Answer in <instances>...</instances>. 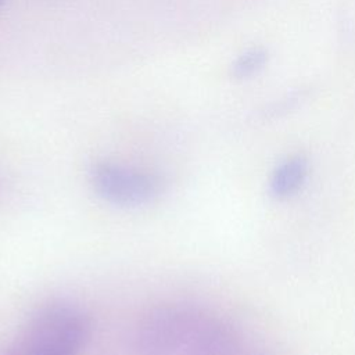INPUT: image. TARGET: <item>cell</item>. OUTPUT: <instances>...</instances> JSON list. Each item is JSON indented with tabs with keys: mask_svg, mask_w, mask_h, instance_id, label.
<instances>
[{
	"mask_svg": "<svg viewBox=\"0 0 355 355\" xmlns=\"http://www.w3.org/2000/svg\"><path fill=\"white\" fill-rule=\"evenodd\" d=\"M89 182L103 201L122 208L148 205L164 191V182L158 175L112 161L93 164Z\"/></svg>",
	"mask_w": 355,
	"mask_h": 355,
	"instance_id": "3",
	"label": "cell"
},
{
	"mask_svg": "<svg viewBox=\"0 0 355 355\" xmlns=\"http://www.w3.org/2000/svg\"><path fill=\"white\" fill-rule=\"evenodd\" d=\"M139 355H234L229 329L214 315L187 305H162L141 320Z\"/></svg>",
	"mask_w": 355,
	"mask_h": 355,
	"instance_id": "1",
	"label": "cell"
},
{
	"mask_svg": "<svg viewBox=\"0 0 355 355\" xmlns=\"http://www.w3.org/2000/svg\"><path fill=\"white\" fill-rule=\"evenodd\" d=\"M90 330V318L79 305L51 302L31 319L24 336L25 355H79Z\"/></svg>",
	"mask_w": 355,
	"mask_h": 355,
	"instance_id": "2",
	"label": "cell"
},
{
	"mask_svg": "<svg viewBox=\"0 0 355 355\" xmlns=\"http://www.w3.org/2000/svg\"><path fill=\"white\" fill-rule=\"evenodd\" d=\"M269 54L263 47H252L241 53L232 64V76L234 79H250L258 75L268 64Z\"/></svg>",
	"mask_w": 355,
	"mask_h": 355,
	"instance_id": "5",
	"label": "cell"
},
{
	"mask_svg": "<svg viewBox=\"0 0 355 355\" xmlns=\"http://www.w3.org/2000/svg\"><path fill=\"white\" fill-rule=\"evenodd\" d=\"M308 175V162L300 155L290 157L277 165L272 175L270 190L277 198L294 196L304 184Z\"/></svg>",
	"mask_w": 355,
	"mask_h": 355,
	"instance_id": "4",
	"label": "cell"
},
{
	"mask_svg": "<svg viewBox=\"0 0 355 355\" xmlns=\"http://www.w3.org/2000/svg\"><path fill=\"white\" fill-rule=\"evenodd\" d=\"M3 1H4V0H0V6H1V4H3Z\"/></svg>",
	"mask_w": 355,
	"mask_h": 355,
	"instance_id": "6",
	"label": "cell"
}]
</instances>
